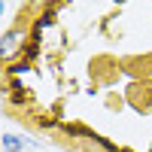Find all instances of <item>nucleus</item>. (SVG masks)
I'll return each mask as SVG.
<instances>
[{
	"label": "nucleus",
	"mask_w": 152,
	"mask_h": 152,
	"mask_svg": "<svg viewBox=\"0 0 152 152\" xmlns=\"http://www.w3.org/2000/svg\"><path fill=\"white\" fill-rule=\"evenodd\" d=\"M24 40V31H3V34H0V52H3V58H9L12 52H15V49H18V43Z\"/></svg>",
	"instance_id": "nucleus-1"
},
{
	"label": "nucleus",
	"mask_w": 152,
	"mask_h": 152,
	"mask_svg": "<svg viewBox=\"0 0 152 152\" xmlns=\"http://www.w3.org/2000/svg\"><path fill=\"white\" fill-rule=\"evenodd\" d=\"M28 137H18V134H3V152H24L28 149Z\"/></svg>",
	"instance_id": "nucleus-2"
}]
</instances>
